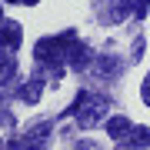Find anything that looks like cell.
Masks as SVG:
<instances>
[{
  "mask_svg": "<svg viewBox=\"0 0 150 150\" xmlns=\"http://www.w3.org/2000/svg\"><path fill=\"white\" fill-rule=\"evenodd\" d=\"M67 113H74L77 123H80L83 130H90V127H97V123L107 120V100L83 90V93H77V100L70 103V110H67Z\"/></svg>",
  "mask_w": 150,
  "mask_h": 150,
  "instance_id": "cell-1",
  "label": "cell"
},
{
  "mask_svg": "<svg viewBox=\"0 0 150 150\" xmlns=\"http://www.w3.org/2000/svg\"><path fill=\"white\" fill-rule=\"evenodd\" d=\"M47 134H50L47 123H37V127H30L27 134L17 140V147H20V150H40V147H43V140H47Z\"/></svg>",
  "mask_w": 150,
  "mask_h": 150,
  "instance_id": "cell-2",
  "label": "cell"
},
{
  "mask_svg": "<svg viewBox=\"0 0 150 150\" xmlns=\"http://www.w3.org/2000/svg\"><path fill=\"white\" fill-rule=\"evenodd\" d=\"M20 40H23L20 23H13V20H4V23H0V47H4V50H17Z\"/></svg>",
  "mask_w": 150,
  "mask_h": 150,
  "instance_id": "cell-3",
  "label": "cell"
},
{
  "mask_svg": "<svg viewBox=\"0 0 150 150\" xmlns=\"http://www.w3.org/2000/svg\"><path fill=\"white\" fill-rule=\"evenodd\" d=\"M67 64H70V67H77V70L90 64V50H87V47H83V43L77 40V37L67 43Z\"/></svg>",
  "mask_w": 150,
  "mask_h": 150,
  "instance_id": "cell-4",
  "label": "cell"
},
{
  "mask_svg": "<svg viewBox=\"0 0 150 150\" xmlns=\"http://www.w3.org/2000/svg\"><path fill=\"white\" fill-rule=\"evenodd\" d=\"M130 130H134V123H130L127 117H110V120H107V134L117 140V144H123V140H127Z\"/></svg>",
  "mask_w": 150,
  "mask_h": 150,
  "instance_id": "cell-5",
  "label": "cell"
},
{
  "mask_svg": "<svg viewBox=\"0 0 150 150\" xmlns=\"http://www.w3.org/2000/svg\"><path fill=\"white\" fill-rule=\"evenodd\" d=\"M147 144H150V127H134V130L127 134V140H123L127 150H144Z\"/></svg>",
  "mask_w": 150,
  "mask_h": 150,
  "instance_id": "cell-6",
  "label": "cell"
},
{
  "mask_svg": "<svg viewBox=\"0 0 150 150\" xmlns=\"http://www.w3.org/2000/svg\"><path fill=\"white\" fill-rule=\"evenodd\" d=\"M93 70H97L100 77H113V74L120 70V57H113V54H103V57H97Z\"/></svg>",
  "mask_w": 150,
  "mask_h": 150,
  "instance_id": "cell-7",
  "label": "cell"
},
{
  "mask_svg": "<svg viewBox=\"0 0 150 150\" xmlns=\"http://www.w3.org/2000/svg\"><path fill=\"white\" fill-rule=\"evenodd\" d=\"M17 74V57L13 50H7V54H0V83H10Z\"/></svg>",
  "mask_w": 150,
  "mask_h": 150,
  "instance_id": "cell-8",
  "label": "cell"
},
{
  "mask_svg": "<svg viewBox=\"0 0 150 150\" xmlns=\"http://www.w3.org/2000/svg\"><path fill=\"white\" fill-rule=\"evenodd\" d=\"M40 93H43V80H37V77H33V80H27V83L20 87V97H23L27 103H37V100H40Z\"/></svg>",
  "mask_w": 150,
  "mask_h": 150,
  "instance_id": "cell-9",
  "label": "cell"
},
{
  "mask_svg": "<svg viewBox=\"0 0 150 150\" xmlns=\"http://www.w3.org/2000/svg\"><path fill=\"white\" fill-rule=\"evenodd\" d=\"M113 4H117V7H113V17H127L130 10H134L137 0H113Z\"/></svg>",
  "mask_w": 150,
  "mask_h": 150,
  "instance_id": "cell-10",
  "label": "cell"
},
{
  "mask_svg": "<svg viewBox=\"0 0 150 150\" xmlns=\"http://www.w3.org/2000/svg\"><path fill=\"white\" fill-rule=\"evenodd\" d=\"M140 97H144V103L150 107V70H147V77H144V87H140Z\"/></svg>",
  "mask_w": 150,
  "mask_h": 150,
  "instance_id": "cell-11",
  "label": "cell"
},
{
  "mask_svg": "<svg viewBox=\"0 0 150 150\" xmlns=\"http://www.w3.org/2000/svg\"><path fill=\"white\" fill-rule=\"evenodd\" d=\"M80 150H97V144H80Z\"/></svg>",
  "mask_w": 150,
  "mask_h": 150,
  "instance_id": "cell-12",
  "label": "cell"
},
{
  "mask_svg": "<svg viewBox=\"0 0 150 150\" xmlns=\"http://www.w3.org/2000/svg\"><path fill=\"white\" fill-rule=\"evenodd\" d=\"M20 4H37V0H20Z\"/></svg>",
  "mask_w": 150,
  "mask_h": 150,
  "instance_id": "cell-13",
  "label": "cell"
},
{
  "mask_svg": "<svg viewBox=\"0 0 150 150\" xmlns=\"http://www.w3.org/2000/svg\"><path fill=\"white\" fill-rule=\"evenodd\" d=\"M7 4H20V0H7Z\"/></svg>",
  "mask_w": 150,
  "mask_h": 150,
  "instance_id": "cell-14",
  "label": "cell"
},
{
  "mask_svg": "<svg viewBox=\"0 0 150 150\" xmlns=\"http://www.w3.org/2000/svg\"><path fill=\"white\" fill-rule=\"evenodd\" d=\"M0 23H4V10H0Z\"/></svg>",
  "mask_w": 150,
  "mask_h": 150,
  "instance_id": "cell-15",
  "label": "cell"
}]
</instances>
